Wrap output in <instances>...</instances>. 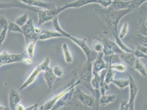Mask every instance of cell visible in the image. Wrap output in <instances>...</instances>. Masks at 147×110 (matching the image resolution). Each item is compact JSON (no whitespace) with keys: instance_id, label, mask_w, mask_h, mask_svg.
<instances>
[{"instance_id":"cell-31","label":"cell","mask_w":147,"mask_h":110,"mask_svg":"<svg viewBox=\"0 0 147 110\" xmlns=\"http://www.w3.org/2000/svg\"><path fill=\"white\" fill-rule=\"evenodd\" d=\"M13 32V33H19L22 34V30L21 27L16 24L14 22L8 21V33Z\"/></svg>"},{"instance_id":"cell-13","label":"cell","mask_w":147,"mask_h":110,"mask_svg":"<svg viewBox=\"0 0 147 110\" xmlns=\"http://www.w3.org/2000/svg\"><path fill=\"white\" fill-rule=\"evenodd\" d=\"M107 68L108 66L104 61L103 53H98L96 59L92 63L93 72L100 73V72L107 69Z\"/></svg>"},{"instance_id":"cell-26","label":"cell","mask_w":147,"mask_h":110,"mask_svg":"<svg viewBox=\"0 0 147 110\" xmlns=\"http://www.w3.org/2000/svg\"><path fill=\"white\" fill-rule=\"evenodd\" d=\"M36 44V41H31L26 43V50L25 51L28 56L31 58L34 57L35 52Z\"/></svg>"},{"instance_id":"cell-25","label":"cell","mask_w":147,"mask_h":110,"mask_svg":"<svg viewBox=\"0 0 147 110\" xmlns=\"http://www.w3.org/2000/svg\"><path fill=\"white\" fill-rule=\"evenodd\" d=\"M100 81H101V77H100V73L93 72V75H92V79L91 80L90 84L93 91L99 90Z\"/></svg>"},{"instance_id":"cell-43","label":"cell","mask_w":147,"mask_h":110,"mask_svg":"<svg viewBox=\"0 0 147 110\" xmlns=\"http://www.w3.org/2000/svg\"><path fill=\"white\" fill-rule=\"evenodd\" d=\"M55 110H72V105L71 103H69L65 105L62 106L59 108H58Z\"/></svg>"},{"instance_id":"cell-34","label":"cell","mask_w":147,"mask_h":110,"mask_svg":"<svg viewBox=\"0 0 147 110\" xmlns=\"http://www.w3.org/2000/svg\"><path fill=\"white\" fill-rule=\"evenodd\" d=\"M10 53L7 51H3L0 52V67L7 65V61Z\"/></svg>"},{"instance_id":"cell-21","label":"cell","mask_w":147,"mask_h":110,"mask_svg":"<svg viewBox=\"0 0 147 110\" xmlns=\"http://www.w3.org/2000/svg\"><path fill=\"white\" fill-rule=\"evenodd\" d=\"M117 98V96L114 94L111 95H104L100 96L98 101L99 106L105 107L109 104L114 103Z\"/></svg>"},{"instance_id":"cell-9","label":"cell","mask_w":147,"mask_h":110,"mask_svg":"<svg viewBox=\"0 0 147 110\" xmlns=\"http://www.w3.org/2000/svg\"><path fill=\"white\" fill-rule=\"evenodd\" d=\"M12 8H20L23 10H29L37 12L40 9L32 7H30L25 5L19 1H15L10 2H0V10H10Z\"/></svg>"},{"instance_id":"cell-38","label":"cell","mask_w":147,"mask_h":110,"mask_svg":"<svg viewBox=\"0 0 147 110\" xmlns=\"http://www.w3.org/2000/svg\"><path fill=\"white\" fill-rule=\"evenodd\" d=\"M134 55L135 56L136 58L140 59L141 58H143L147 59V54L143 53V52H142L140 50H139L138 49H137V48L136 49L135 51H134Z\"/></svg>"},{"instance_id":"cell-20","label":"cell","mask_w":147,"mask_h":110,"mask_svg":"<svg viewBox=\"0 0 147 110\" xmlns=\"http://www.w3.org/2000/svg\"><path fill=\"white\" fill-rule=\"evenodd\" d=\"M130 1H125L123 0H115L112 2L110 6L108 8L116 10H123L129 9Z\"/></svg>"},{"instance_id":"cell-14","label":"cell","mask_w":147,"mask_h":110,"mask_svg":"<svg viewBox=\"0 0 147 110\" xmlns=\"http://www.w3.org/2000/svg\"><path fill=\"white\" fill-rule=\"evenodd\" d=\"M92 3H98L97 0H76L73 2L66 3L63 6L59 7V9L61 12L67 9L79 8Z\"/></svg>"},{"instance_id":"cell-49","label":"cell","mask_w":147,"mask_h":110,"mask_svg":"<svg viewBox=\"0 0 147 110\" xmlns=\"http://www.w3.org/2000/svg\"><path fill=\"white\" fill-rule=\"evenodd\" d=\"M32 110H38V106H37L35 108H34Z\"/></svg>"},{"instance_id":"cell-27","label":"cell","mask_w":147,"mask_h":110,"mask_svg":"<svg viewBox=\"0 0 147 110\" xmlns=\"http://www.w3.org/2000/svg\"><path fill=\"white\" fill-rule=\"evenodd\" d=\"M112 83L114 84L119 89L123 90L129 86V79H114L112 81Z\"/></svg>"},{"instance_id":"cell-48","label":"cell","mask_w":147,"mask_h":110,"mask_svg":"<svg viewBox=\"0 0 147 110\" xmlns=\"http://www.w3.org/2000/svg\"><path fill=\"white\" fill-rule=\"evenodd\" d=\"M84 110H91L90 109H89V108H88V107H85V106H84Z\"/></svg>"},{"instance_id":"cell-22","label":"cell","mask_w":147,"mask_h":110,"mask_svg":"<svg viewBox=\"0 0 147 110\" xmlns=\"http://www.w3.org/2000/svg\"><path fill=\"white\" fill-rule=\"evenodd\" d=\"M111 60H109V64L108 67L107 68L104 78V83L108 86H109V84L111 83L113 80L114 79V77L115 74V71L111 68Z\"/></svg>"},{"instance_id":"cell-18","label":"cell","mask_w":147,"mask_h":110,"mask_svg":"<svg viewBox=\"0 0 147 110\" xmlns=\"http://www.w3.org/2000/svg\"><path fill=\"white\" fill-rule=\"evenodd\" d=\"M57 37H64V35L57 31L51 30H45L42 31L41 34L39 35L38 40H47L53 38Z\"/></svg>"},{"instance_id":"cell-50","label":"cell","mask_w":147,"mask_h":110,"mask_svg":"<svg viewBox=\"0 0 147 110\" xmlns=\"http://www.w3.org/2000/svg\"><path fill=\"white\" fill-rule=\"evenodd\" d=\"M112 2H113V1H115V0H111Z\"/></svg>"},{"instance_id":"cell-17","label":"cell","mask_w":147,"mask_h":110,"mask_svg":"<svg viewBox=\"0 0 147 110\" xmlns=\"http://www.w3.org/2000/svg\"><path fill=\"white\" fill-rule=\"evenodd\" d=\"M120 60L123 62L127 67H133L135 64L136 58L133 52H123L122 54L120 55Z\"/></svg>"},{"instance_id":"cell-8","label":"cell","mask_w":147,"mask_h":110,"mask_svg":"<svg viewBox=\"0 0 147 110\" xmlns=\"http://www.w3.org/2000/svg\"><path fill=\"white\" fill-rule=\"evenodd\" d=\"M35 25L33 23L32 19H28L26 23L21 27L22 34L24 36L26 43L31 41H37L39 35L35 32Z\"/></svg>"},{"instance_id":"cell-40","label":"cell","mask_w":147,"mask_h":110,"mask_svg":"<svg viewBox=\"0 0 147 110\" xmlns=\"http://www.w3.org/2000/svg\"><path fill=\"white\" fill-rule=\"evenodd\" d=\"M97 2L98 4L100 5L105 8H107L108 7L110 6V5L112 3V1L111 0H97Z\"/></svg>"},{"instance_id":"cell-19","label":"cell","mask_w":147,"mask_h":110,"mask_svg":"<svg viewBox=\"0 0 147 110\" xmlns=\"http://www.w3.org/2000/svg\"><path fill=\"white\" fill-rule=\"evenodd\" d=\"M43 77L47 86L51 89L55 83L56 77L52 71V69L51 67L48 68L44 72Z\"/></svg>"},{"instance_id":"cell-5","label":"cell","mask_w":147,"mask_h":110,"mask_svg":"<svg viewBox=\"0 0 147 110\" xmlns=\"http://www.w3.org/2000/svg\"><path fill=\"white\" fill-rule=\"evenodd\" d=\"M96 39L101 41L103 44V53L105 56H111L115 54H122L123 51L120 49L115 42L113 41L108 37H96Z\"/></svg>"},{"instance_id":"cell-35","label":"cell","mask_w":147,"mask_h":110,"mask_svg":"<svg viewBox=\"0 0 147 110\" xmlns=\"http://www.w3.org/2000/svg\"><path fill=\"white\" fill-rule=\"evenodd\" d=\"M52 69V71L55 74L56 78H61L64 75V69L61 67V66L59 65H56Z\"/></svg>"},{"instance_id":"cell-36","label":"cell","mask_w":147,"mask_h":110,"mask_svg":"<svg viewBox=\"0 0 147 110\" xmlns=\"http://www.w3.org/2000/svg\"><path fill=\"white\" fill-rule=\"evenodd\" d=\"M92 50L97 54L103 52V43H102L101 41H100L99 40H97L96 42H95L93 45Z\"/></svg>"},{"instance_id":"cell-44","label":"cell","mask_w":147,"mask_h":110,"mask_svg":"<svg viewBox=\"0 0 147 110\" xmlns=\"http://www.w3.org/2000/svg\"><path fill=\"white\" fill-rule=\"evenodd\" d=\"M136 48L137 49H138L139 50H140L142 52H143V53L147 54V47H145V46H142V45H140L137 46Z\"/></svg>"},{"instance_id":"cell-12","label":"cell","mask_w":147,"mask_h":110,"mask_svg":"<svg viewBox=\"0 0 147 110\" xmlns=\"http://www.w3.org/2000/svg\"><path fill=\"white\" fill-rule=\"evenodd\" d=\"M42 72V69L40 67V65H38L36 66L34 68V69L32 71L31 73L29 74V75L28 76L27 79L25 80L24 83L20 86V88H19V90H22L23 89H25L31 85V84H32L37 79L38 75Z\"/></svg>"},{"instance_id":"cell-1","label":"cell","mask_w":147,"mask_h":110,"mask_svg":"<svg viewBox=\"0 0 147 110\" xmlns=\"http://www.w3.org/2000/svg\"><path fill=\"white\" fill-rule=\"evenodd\" d=\"M94 11L109 29L118 46L125 52H133L134 51L126 46L119 37L117 29L120 20L132 11L129 9L116 10L109 8H95Z\"/></svg>"},{"instance_id":"cell-33","label":"cell","mask_w":147,"mask_h":110,"mask_svg":"<svg viewBox=\"0 0 147 110\" xmlns=\"http://www.w3.org/2000/svg\"><path fill=\"white\" fill-rule=\"evenodd\" d=\"M128 31H129V24L127 22H124L121 28L120 32L118 33V37L121 40H123V39L127 35Z\"/></svg>"},{"instance_id":"cell-15","label":"cell","mask_w":147,"mask_h":110,"mask_svg":"<svg viewBox=\"0 0 147 110\" xmlns=\"http://www.w3.org/2000/svg\"><path fill=\"white\" fill-rule=\"evenodd\" d=\"M20 95L18 91L14 88L10 89L8 95L9 108L10 110H16V106L20 103Z\"/></svg>"},{"instance_id":"cell-42","label":"cell","mask_w":147,"mask_h":110,"mask_svg":"<svg viewBox=\"0 0 147 110\" xmlns=\"http://www.w3.org/2000/svg\"><path fill=\"white\" fill-rule=\"evenodd\" d=\"M22 62L24 63L25 65H30L31 64H32L33 60H32V58L30 57L29 56L28 57H25L23 58Z\"/></svg>"},{"instance_id":"cell-45","label":"cell","mask_w":147,"mask_h":110,"mask_svg":"<svg viewBox=\"0 0 147 110\" xmlns=\"http://www.w3.org/2000/svg\"><path fill=\"white\" fill-rule=\"evenodd\" d=\"M25 107L23 104L19 103L16 106V110H25Z\"/></svg>"},{"instance_id":"cell-32","label":"cell","mask_w":147,"mask_h":110,"mask_svg":"<svg viewBox=\"0 0 147 110\" xmlns=\"http://www.w3.org/2000/svg\"><path fill=\"white\" fill-rule=\"evenodd\" d=\"M8 20L5 23L2 29L0 31V47L2 46L6 38L8 33Z\"/></svg>"},{"instance_id":"cell-41","label":"cell","mask_w":147,"mask_h":110,"mask_svg":"<svg viewBox=\"0 0 147 110\" xmlns=\"http://www.w3.org/2000/svg\"><path fill=\"white\" fill-rule=\"evenodd\" d=\"M129 110L128 101L123 100L121 101L120 106V110Z\"/></svg>"},{"instance_id":"cell-46","label":"cell","mask_w":147,"mask_h":110,"mask_svg":"<svg viewBox=\"0 0 147 110\" xmlns=\"http://www.w3.org/2000/svg\"><path fill=\"white\" fill-rule=\"evenodd\" d=\"M37 106H38V104H35L29 106L27 107H25V110H32L34 108H35Z\"/></svg>"},{"instance_id":"cell-39","label":"cell","mask_w":147,"mask_h":110,"mask_svg":"<svg viewBox=\"0 0 147 110\" xmlns=\"http://www.w3.org/2000/svg\"><path fill=\"white\" fill-rule=\"evenodd\" d=\"M147 37L146 35H143L142 34H138V42L140 45L147 47Z\"/></svg>"},{"instance_id":"cell-6","label":"cell","mask_w":147,"mask_h":110,"mask_svg":"<svg viewBox=\"0 0 147 110\" xmlns=\"http://www.w3.org/2000/svg\"><path fill=\"white\" fill-rule=\"evenodd\" d=\"M37 13L38 14V22L36 26H40L41 25L52 20L61 13V11L59 7H56L55 8L50 10L40 9Z\"/></svg>"},{"instance_id":"cell-24","label":"cell","mask_w":147,"mask_h":110,"mask_svg":"<svg viewBox=\"0 0 147 110\" xmlns=\"http://www.w3.org/2000/svg\"><path fill=\"white\" fill-rule=\"evenodd\" d=\"M134 69L138 72L143 77H147V69L143 63L138 58H136L135 64L134 65Z\"/></svg>"},{"instance_id":"cell-30","label":"cell","mask_w":147,"mask_h":110,"mask_svg":"<svg viewBox=\"0 0 147 110\" xmlns=\"http://www.w3.org/2000/svg\"><path fill=\"white\" fill-rule=\"evenodd\" d=\"M28 19V14L25 13L21 15L20 16H19L16 19L14 23L19 25L20 27H22L26 23Z\"/></svg>"},{"instance_id":"cell-11","label":"cell","mask_w":147,"mask_h":110,"mask_svg":"<svg viewBox=\"0 0 147 110\" xmlns=\"http://www.w3.org/2000/svg\"><path fill=\"white\" fill-rule=\"evenodd\" d=\"M129 101H128L129 110H135V100L138 94V89L135 82L134 78L131 75H129Z\"/></svg>"},{"instance_id":"cell-4","label":"cell","mask_w":147,"mask_h":110,"mask_svg":"<svg viewBox=\"0 0 147 110\" xmlns=\"http://www.w3.org/2000/svg\"><path fill=\"white\" fill-rule=\"evenodd\" d=\"M80 84V80L73 81L70 83H69L67 86L61 92L58 93L54 96L51 98L47 101H46L43 105L41 106L40 108V110H51L52 108L54 107L56 103L61 98L64 96L67 92L70 91L71 89H72L74 88H75L76 86H78Z\"/></svg>"},{"instance_id":"cell-29","label":"cell","mask_w":147,"mask_h":110,"mask_svg":"<svg viewBox=\"0 0 147 110\" xmlns=\"http://www.w3.org/2000/svg\"><path fill=\"white\" fill-rule=\"evenodd\" d=\"M111 67L115 72H117L120 73L125 72L127 71V67L125 65L121 63L120 62L115 63H111Z\"/></svg>"},{"instance_id":"cell-10","label":"cell","mask_w":147,"mask_h":110,"mask_svg":"<svg viewBox=\"0 0 147 110\" xmlns=\"http://www.w3.org/2000/svg\"><path fill=\"white\" fill-rule=\"evenodd\" d=\"M23 3L28 6L39 9L50 10L56 7L55 4L52 2H45L42 0H19Z\"/></svg>"},{"instance_id":"cell-3","label":"cell","mask_w":147,"mask_h":110,"mask_svg":"<svg viewBox=\"0 0 147 110\" xmlns=\"http://www.w3.org/2000/svg\"><path fill=\"white\" fill-rule=\"evenodd\" d=\"M73 97L79 101L84 106L87 107L92 110H99L98 101L94 98L93 95H87L85 92L82 91L80 88H78L74 90Z\"/></svg>"},{"instance_id":"cell-47","label":"cell","mask_w":147,"mask_h":110,"mask_svg":"<svg viewBox=\"0 0 147 110\" xmlns=\"http://www.w3.org/2000/svg\"><path fill=\"white\" fill-rule=\"evenodd\" d=\"M5 107V106H3V105H1V104H0V110H3Z\"/></svg>"},{"instance_id":"cell-51","label":"cell","mask_w":147,"mask_h":110,"mask_svg":"<svg viewBox=\"0 0 147 110\" xmlns=\"http://www.w3.org/2000/svg\"></svg>"},{"instance_id":"cell-28","label":"cell","mask_w":147,"mask_h":110,"mask_svg":"<svg viewBox=\"0 0 147 110\" xmlns=\"http://www.w3.org/2000/svg\"><path fill=\"white\" fill-rule=\"evenodd\" d=\"M147 0H131L129 9L132 12L138 9L142 5L147 2Z\"/></svg>"},{"instance_id":"cell-2","label":"cell","mask_w":147,"mask_h":110,"mask_svg":"<svg viewBox=\"0 0 147 110\" xmlns=\"http://www.w3.org/2000/svg\"><path fill=\"white\" fill-rule=\"evenodd\" d=\"M52 23L55 31L63 35L64 37H67L69 39L82 50V51L86 56V61L93 63V62L96 59L98 54L95 52L92 49L89 47V46L86 43V39H81L76 37H73L69 33H67L66 31H64L60 25L58 16H57L52 20Z\"/></svg>"},{"instance_id":"cell-23","label":"cell","mask_w":147,"mask_h":110,"mask_svg":"<svg viewBox=\"0 0 147 110\" xmlns=\"http://www.w3.org/2000/svg\"><path fill=\"white\" fill-rule=\"evenodd\" d=\"M62 49L65 62L68 64L73 63L74 61L73 57L67 43H64L62 45Z\"/></svg>"},{"instance_id":"cell-37","label":"cell","mask_w":147,"mask_h":110,"mask_svg":"<svg viewBox=\"0 0 147 110\" xmlns=\"http://www.w3.org/2000/svg\"><path fill=\"white\" fill-rule=\"evenodd\" d=\"M50 64V58L49 57H47L41 63H40V66L42 69V72H44L46 69H47L48 68L50 67L49 66Z\"/></svg>"},{"instance_id":"cell-7","label":"cell","mask_w":147,"mask_h":110,"mask_svg":"<svg viewBox=\"0 0 147 110\" xmlns=\"http://www.w3.org/2000/svg\"><path fill=\"white\" fill-rule=\"evenodd\" d=\"M93 75V69H92V63L90 62L86 61L84 67L82 68L81 74L80 84H82L93 92V90L91 86V80L92 79Z\"/></svg>"},{"instance_id":"cell-16","label":"cell","mask_w":147,"mask_h":110,"mask_svg":"<svg viewBox=\"0 0 147 110\" xmlns=\"http://www.w3.org/2000/svg\"><path fill=\"white\" fill-rule=\"evenodd\" d=\"M75 88L71 89L70 91L67 92L64 96H63L55 104L54 107L52 108L51 110H55L58 108H59L62 106L65 105L67 104H69L70 102V100L71 99V98L73 97V94L74 92Z\"/></svg>"}]
</instances>
